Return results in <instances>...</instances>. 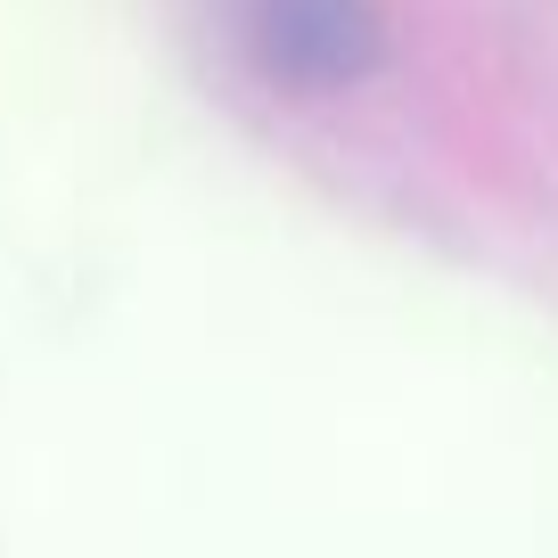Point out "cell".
I'll list each match as a JSON object with an SVG mask.
<instances>
[{"mask_svg":"<svg viewBox=\"0 0 558 558\" xmlns=\"http://www.w3.org/2000/svg\"><path fill=\"white\" fill-rule=\"evenodd\" d=\"M246 58L296 99H337L369 83L386 58V9L378 0H239Z\"/></svg>","mask_w":558,"mask_h":558,"instance_id":"obj_1","label":"cell"}]
</instances>
